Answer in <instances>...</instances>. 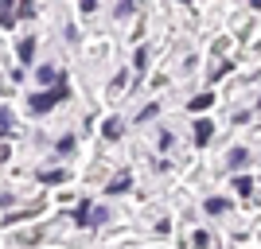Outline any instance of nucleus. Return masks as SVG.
<instances>
[{"instance_id":"nucleus-9","label":"nucleus","mask_w":261,"mask_h":249,"mask_svg":"<svg viewBox=\"0 0 261 249\" xmlns=\"http://www.w3.org/2000/svg\"><path fill=\"white\" fill-rule=\"evenodd\" d=\"M0 125H4V136H12V109H0Z\"/></svg>"},{"instance_id":"nucleus-17","label":"nucleus","mask_w":261,"mask_h":249,"mask_svg":"<svg viewBox=\"0 0 261 249\" xmlns=\"http://www.w3.org/2000/svg\"><path fill=\"white\" fill-rule=\"evenodd\" d=\"M117 12H121V16H129V12H133V0H121V4H117Z\"/></svg>"},{"instance_id":"nucleus-1","label":"nucleus","mask_w":261,"mask_h":249,"mask_svg":"<svg viewBox=\"0 0 261 249\" xmlns=\"http://www.w3.org/2000/svg\"><path fill=\"white\" fill-rule=\"evenodd\" d=\"M63 98H66V86L59 82L55 90H43V94H35V98H32V109H35V113H43V109H55Z\"/></svg>"},{"instance_id":"nucleus-4","label":"nucleus","mask_w":261,"mask_h":249,"mask_svg":"<svg viewBox=\"0 0 261 249\" xmlns=\"http://www.w3.org/2000/svg\"><path fill=\"white\" fill-rule=\"evenodd\" d=\"M101 132H106V141H117V136H121V121H117V117H109L106 125H101Z\"/></svg>"},{"instance_id":"nucleus-6","label":"nucleus","mask_w":261,"mask_h":249,"mask_svg":"<svg viewBox=\"0 0 261 249\" xmlns=\"http://www.w3.org/2000/svg\"><path fill=\"white\" fill-rule=\"evenodd\" d=\"M211 94H199V98H191V109H195V113H203V109H211Z\"/></svg>"},{"instance_id":"nucleus-13","label":"nucleus","mask_w":261,"mask_h":249,"mask_svg":"<svg viewBox=\"0 0 261 249\" xmlns=\"http://www.w3.org/2000/svg\"><path fill=\"white\" fill-rule=\"evenodd\" d=\"M39 179H43V183H63V172H43Z\"/></svg>"},{"instance_id":"nucleus-19","label":"nucleus","mask_w":261,"mask_h":249,"mask_svg":"<svg viewBox=\"0 0 261 249\" xmlns=\"http://www.w3.org/2000/svg\"><path fill=\"white\" fill-rule=\"evenodd\" d=\"M250 4H253V8H261V0H250Z\"/></svg>"},{"instance_id":"nucleus-11","label":"nucleus","mask_w":261,"mask_h":249,"mask_svg":"<svg viewBox=\"0 0 261 249\" xmlns=\"http://www.w3.org/2000/svg\"><path fill=\"white\" fill-rule=\"evenodd\" d=\"M234 191H242V195H250V191H253V179H246V175H242L238 183H234Z\"/></svg>"},{"instance_id":"nucleus-7","label":"nucleus","mask_w":261,"mask_h":249,"mask_svg":"<svg viewBox=\"0 0 261 249\" xmlns=\"http://www.w3.org/2000/svg\"><path fill=\"white\" fill-rule=\"evenodd\" d=\"M0 20H4V27H12V0H0Z\"/></svg>"},{"instance_id":"nucleus-18","label":"nucleus","mask_w":261,"mask_h":249,"mask_svg":"<svg viewBox=\"0 0 261 249\" xmlns=\"http://www.w3.org/2000/svg\"><path fill=\"white\" fill-rule=\"evenodd\" d=\"M98 8V4H94V0H82V12H94Z\"/></svg>"},{"instance_id":"nucleus-16","label":"nucleus","mask_w":261,"mask_h":249,"mask_svg":"<svg viewBox=\"0 0 261 249\" xmlns=\"http://www.w3.org/2000/svg\"><path fill=\"white\" fill-rule=\"evenodd\" d=\"M195 245H199V249H207V245H211V238H207V230H199V234H195Z\"/></svg>"},{"instance_id":"nucleus-12","label":"nucleus","mask_w":261,"mask_h":249,"mask_svg":"<svg viewBox=\"0 0 261 249\" xmlns=\"http://www.w3.org/2000/svg\"><path fill=\"white\" fill-rule=\"evenodd\" d=\"M144 63H148V51H144V47H141V51L133 54V66H137V70H144Z\"/></svg>"},{"instance_id":"nucleus-10","label":"nucleus","mask_w":261,"mask_h":249,"mask_svg":"<svg viewBox=\"0 0 261 249\" xmlns=\"http://www.w3.org/2000/svg\"><path fill=\"white\" fill-rule=\"evenodd\" d=\"M230 163L242 168V163H246V148H230Z\"/></svg>"},{"instance_id":"nucleus-5","label":"nucleus","mask_w":261,"mask_h":249,"mask_svg":"<svg viewBox=\"0 0 261 249\" xmlns=\"http://www.w3.org/2000/svg\"><path fill=\"white\" fill-rule=\"evenodd\" d=\"M117 191H129V172H121L113 183H109V195H117Z\"/></svg>"},{"instance_id":"nucleus-14","label":"nucleus","mask_w":261,"mask_h":249,"mask_svg":"<svg viewBox=\"0 0 261 249\" xmlns=\"http://www.w3.org/2000/svg\"><path fill=\"white\" fill-rule=\"evenodd\" d=\"M207 210H211V214H222V210H226V203H222V199H211Z\"/></svg>"},{"instance_id":"nucleus-15","label":"nucleus","mask_w":261,"mask_h":249,"mask_svg":"<svg viewBox=\"0 0 261 249\" xmlns=\"http://www.w3.org/2000/svg\"><path fill=\"white\" fill-rule=\"evenodd\" d=\"M32 51H35V43H32V39H23V43H20V59H32Z\"/></svg>"},{"instance_id":"nucleus-2","label":"nucleus","mask_w":261,"mask_h":249,"mask_svg":"<svg viewBox=\"0 0 261 249\" xmlns=\"http://www.w3.org/2000/svg\"><path fill=\"white\" fill-rule=\"evenodd\" d=\"M211 136H215V125H211V121H199L195 125V144L203 148V144H211Z\"/></svg>"},{"instance_id":"nucleus-8","label":"nucleus","mask_w":261,"mask_h":249,"mask_svg":"<svg viewBox=\"0 0 261 249\" xmlns=\"http://www.w3.org/2000/svg\"><path fill=\"white\" fill-rule=\"evenodd\" d=\"M55 78H59L55 66H39V82H43V86H47V82H55Z\"/></svg>"},{"instance_id":"nucleus-3","label":"nucleus","mask_w":261,"mask_h":249,"mask_svg":"<svg viewBox=\"0 0 261 249\" xmlns=\"http://www.w3.org/2000/svg\"><path fill=\"white\" fill-rule=\"evenodd\" d=\"M74 222H78V226H90V222H94V206H90V203H78Z\"/></svg>"}]
</instances>
